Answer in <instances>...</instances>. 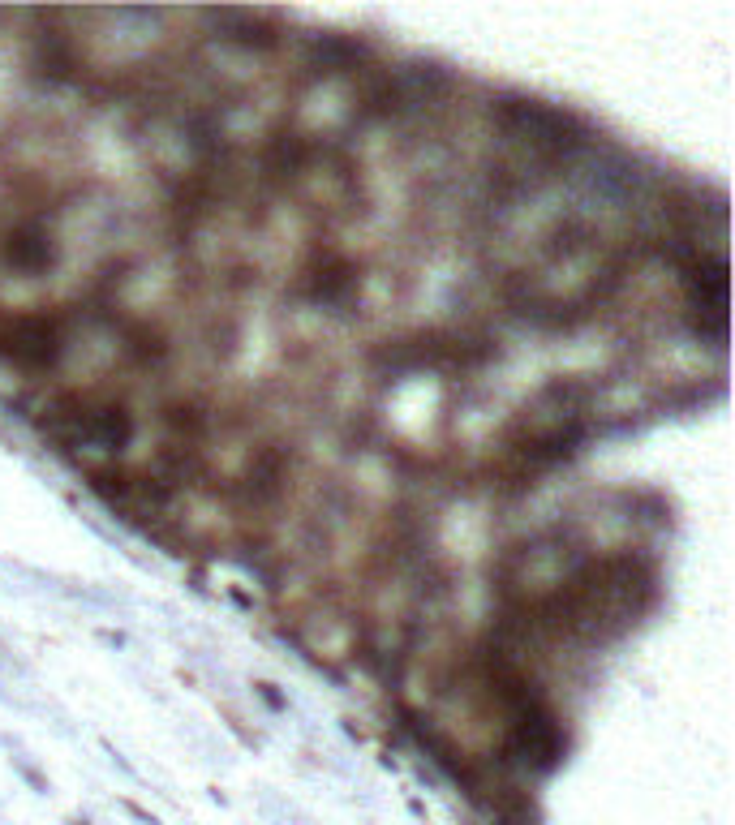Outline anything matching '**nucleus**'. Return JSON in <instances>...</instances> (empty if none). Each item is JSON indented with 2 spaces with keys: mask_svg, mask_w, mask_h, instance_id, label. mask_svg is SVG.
Here are the masks:
<instances>
[{
  "mask_svg": "<svg viewBox=\"0 0 735 825\" xmlns=\"http://www.w3.org/2000/svg\"><path fill=\"white\" fill-rule=\"evenodd\" d=\"M69 306H26L0 310V361L26 374H52L69 349Z\"/></svg>",
  "mask_w": 735,
  "mask_h": 825,
  "instance_id": "1",
  "label": "nucleus"
},
{
  "mask_svg": "<svg viewBox=\"0 0 735 825\" xmlns=\"http://www.w3.org/2000/svg\"><path fill=\"white\" fill-rule=\"evenodd\" d=\"M362 284H366V263L353 258L349 250H340L331 237H319L310 245L306 263L297 271V284H293V297H301L306 306H323V310H353V301L362 297Z\"/></svg>",
  "mask_w": 735,
  "mask_h": 825,
  "instance_id": "2",
  "label": "nucleus"
},
{
  "mask_svg": "<svg viewBox=\"0 0 735 825\" xmlns=\"http://www.w3.org/2000/svg\"><path fill=\"white\" fill-rule=\"evenodd\" d=\"M293 469H297V447L288 439H263L258 447H250L241 473L233 482H224L220 490L228 499H237L245 512H267L288 495Z\"/></svg>",
  "mask_w": 735,
  "mask_h": 825,
  "instance_id": "3",
  "label": "nucleus"
},
{
  "mask_svg": "<svg viewBox=\"0 0 735 825\" xmlns=\"http://www.w3.org/2000/svg\"><path fill=\"white\" fill-rule=\"evenodd\" d=\"M61 207L48 211H18L0 228V263H5L18 280H39L61 267V241L52 233V220Z\"/></svg>",
  "mask_w": 735,
  "mask_h": 825,
  "instance_id": "4",
  "label": "nucleus"
},
{
  "mask_svg": "<svg viewBox=\"0 0 735 825\" xmlns=\"http://www.w3.org/2000/svg\"><path fill=\"white\" fill-rule=\"evenodd\" d=\"M104 323H112V331L121 336V349L129 357V366L134 370H164L172 361V336L168 327L160 323V318L151 314H121V310H108Z\"/></svg>",
  "mask_w": 735,
  "mask_h": 825,
  "instance_id": "5",
  "label": "nucleus"
},
{
  "mask_svg": "<svg viewBox=\"0 0 735 825\" xmlns=\"http://www.w3.org/2000/svg\"><path fill=\"white\" fill-rule=\"evenodd\" d=\"M589 250H602V228L585 211H559L538 237V254L546 263H568Z\"/></svg>",
  "mask_w": 735,
  "mask_h": 825,
  "instance_id": "6",
  "label": "nucleus"
},
{
  "mask_svg": "<svg viewBox=\"0 0 735 825\" xmlns=\"http://www.w3.org/2000/svg\"><path fill=\"white\" fill-rule=\"evenodd\" d=\"M160 426L172 434V443L203 447L207 434H211V426H215V404L203 400V396H194V392L172 396V400L160 404Z\"/></svg>",
  "mask_w": 735,
  "mask_h": 825,
  "instance_id": "7",
  "label": "nucleus"
},
{
  "mask_svg": "<svg viewBox=\"0 0 735 825\" xmlns=\"http://www.w3.org/2000/svg\"><path fill=\"white\" fill-rule=\"evenodd\" d=\"M254 688H258V697H263V701H267L271 709H276V714H280V709H288V701H284L280 692H276V684H271V679H258Z\"/></svg>",
  "mask_w": 735,
  "mask_h": 825,
  "instance_id": "8",
  "label": "nucleus"
}]
</instances>
